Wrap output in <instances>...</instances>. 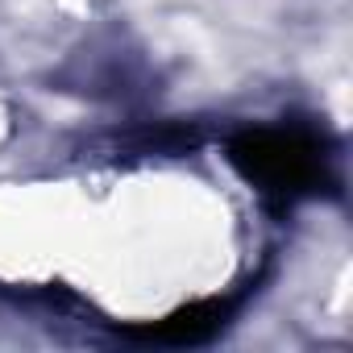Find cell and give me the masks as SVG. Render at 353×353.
I'll list each match as a JSON object with an SVG mask.
<instances>
[{"instance_id": "cell-2", "label": "cell", "mask_w": 353, "mask_h": 353, "mask_svg": "<svg viewBox=\"0 0 353 353\" xmlns=\"http://www.w3.org/2000/svg\"><path fill=\"white\" fill-rule=\"evenodd\" d=\"M237 295L229 299H200V303H188L179 312H170L166 320L158 324H145V328H129V336L137 341H154V345H204L212 341L237 312Z\"/></svg>"}, {"instance_id": "cell-1", "label": "cell", "mask_w": 353, "mask_h": 353, "mask_svg": "<svg viewBox=\"0 0 353 353\" xmlns=\"http://www.w3.org/2000/svg\"><path fill=\"white\" fill-rule=\"evenodd\" d=\"M229 162L245 183L274 200H303L328 183V158L303 129H241L229 137Z\"/></svg>"}]
</instances>
